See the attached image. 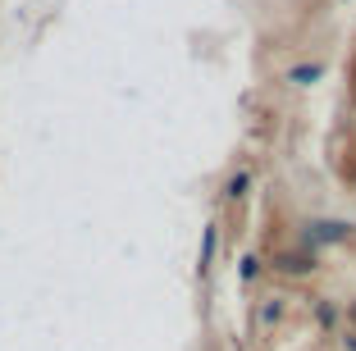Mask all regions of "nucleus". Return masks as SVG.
<instances>
[{
    "label": "nucleus",
    "mask_w": 356,
    "mask_h": 351,
    "mask_svg": "<svg viewBox=\"0 0 356 351\" xmlns=\"http://www.w3.org/2000/svg\"><path fill=\"white\" fill-rule=\"evenodd\" d=\"M347 238H352V224L347 219H306V228H302V247H311V251L338 247Z\"/></svg>",
    "instance_id": "1"
},
{
    "label": "nucleus",
    "mask_w": 356,
    "mask_h": 351,
    "mask_svg": "<svg viewBox=\"0 0 356 351\" xmlns=\"http://www.w3.org/2000/svg\"><path fill=\"white\" fill-rule=\"evenodd\" d=\"M215 251H220V224H206V228H201V251H197V274H201V279H210Z\"/></svg>",
    "instance_id": "3"
},
{
    "label": "nucleus",
    "mask_w": 356,
    "mask_h": 351,
    "mask_svg": "<svg viewBox=\"0 0 356 351\" xmlns=\"http://www.w3.org/2000/svg\"><path fill=\"white\" fill-rule=\"evenodd\" d=\"M325 78V64H297V69H288V83L293 87H311Z\"/></svg>",
    "instance_id": "4"
},
{
    "label": "nucleus",
    "mask_w": 356,
    "mask_h": 351,
    "mask_svg": "<svg viewBox=\"0 0 356 351\" xmlns=\"http://www.w3.org/2000/svg\"><path fill=\"white\" fill-rule=\"evenodd\" d=\"M347 320H352V324H356V301H347Z\"/></svg>",
    "instance_id": "10"
},
{
    "label": "nucleus",
    "mask_w": 356,
    "mask_h": 351,
    "mask_svg": "<svg viewBox=\"0 0 356 351\" xmlns=\"http://www.w3.org/2000/svg\"><path fill=\"white\" fill-rule=\"evenodd\" d=\"M247 187H252V174H247V169H233L229 183H224V201H242V197H247Z\"/></svg>",
    "instance_id": "5"
},
{
    "label": "nucleus",
    "mask_w": 356,
    "mask_h": 351,
    "mask_svg": "<svg viewBox=\"0 0 356 351\" xmlns=\"http://www.w3.org/2000/svg\"><path fill=\"white\" fill-rule=\"evenodd\" d=\"M270 269H274V274H283V279H306V274H315V269H320V256H315L311 247L274 251V256H270Z\"/></svg>",
    "instance_id": "2"
},
{
    "label": "nucleus",
    "mask_w": 356,
    "mask_h": 351,
    "mask_svg": "<svg viewBox=\"0 0 356 351\" xmlns=\"http://www.w3.org/2000/svg\"><path fill=\"white\" fill-rule=\"evenodd\" d=\"M261 269H265V260H261V256H242L238 279H242V283H256V279H261Z\"/></svg>",
    "instance_id": "7"
},
{
    "label": "nucleus",
    "mask_w": 356,
    "mask_h": 351,
    "mask_svg": "<svg viewBox=\"0 0 356 351\" xmlns=\"http://www.w3.org/2000/svg\"><path fill=\"white\" fill-rule=\"evenodd\" d=\"M343 347H347V351H356V333H347V338H343Z\"/></svg>",
    "instance_id": "9"
},
{
    "label": "nucleus",
    "mask_w": 356,
    "mask_h": 351,
    "mask_svg": "<svg viewBox=\"0 0 356 351\" xmlns=\"http://www.w3.org/2000/svg\"><path fill=\"white\" fill-rule=\"evenodd\" d=\"M279 315H283V301H279V297H274V301H265V306H261V324L279 320Z\"/></svg>",
    "instance_id": "8"
},
{
    "label": "nucleus",
    "mask_w": 356,
    "mask_h": 351,
    "mask_svg": "<svg viewBox=\"0 0 356 351\" xmlns=\"http://www.w3.org/2000/svg\"><path fill=\"white\" fill-rule=\"evenodd\" d=\"M315 324H320V329H334L338 324V306L329 297H315Z\"/></svg>",
    "instance_id": "6"
}]
</instances>
